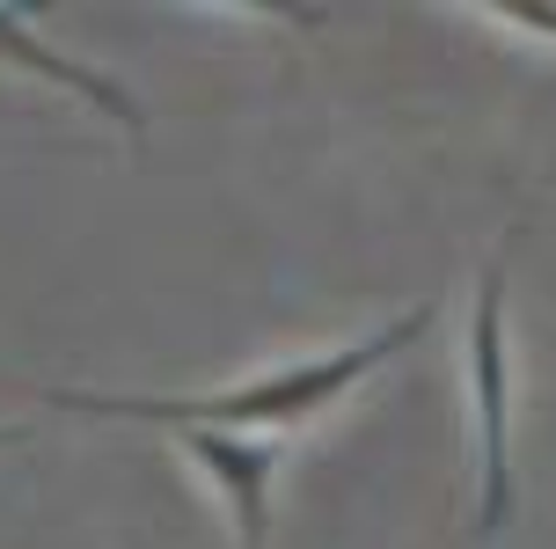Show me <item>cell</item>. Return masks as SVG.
<instances>
[{"instance_id": "2", "label": "cell", "mask_w": 556, "mask_h": 549, "mask_svg": "<svg viewBox=\"0 0 556 549\" xmlns=\"http://www.w3.org/2000/svg\"><path fill=\"white\" fill-rule=\"evenodd\" d=\"M469 396H476V462H483V506L476 527L498 535L513 521V359H505V257L483 264L469 315Z\"/></svg>"}, {"instance_id": "3", "label": "cell", "mask_w": 556, "mask_h": 549, "mask_svg": "<svg viewBox=\"0 0 556 549\" xmlns=\"http://www.w3.org/2000/svg\"><path fill=\"white\" fill-rule=\"evenodd\" d=\"M191 454L205 462V476L220 484L227 513H235V542L264 549V527H271V476L278 454L250 433H191Z\"/></svg>"}, {"instance_id": "5", "label": "cell", "mask_w": 556, "mask_h": 549, "mask_svg": "<svg viewBox=\"0 0 556 549\" xmlns=\"http://www.w3.org/2000/svg\"><path fill=\"white\" fill-rule=\"evenodd\" d=\"M498 15H513L520 29H549L556 37V8H498Z\"/></svg>"}, {"instance_id": "4", "label": "cell", "mask_w": 556, "mask_h": 549, "mask_svg": "<svg viewBox=\"0 0 556 549\" xmlns=\"http://www.w3.org/2000/svg\"><path fill=\"white\" fill-rule=\"evenodd\" d=\"M0 59L8 66H23V74H37L45 88H66V96H81V103H96L111 125H147V110L132 103V88H117L111 74H96V66H81V59H66V52H52V45H37L29 37V23H15L8 8H0Z\"/></svg>"}, {"instance_id": "1", "label": "cell", "mask_w": 556, "mask_h": 549, "mask_svg": "<svg viewBox=\"0 0 556 549\" xmlns=\"http://www.w3.org/2000/svg\"><path fill=\"white\" fill-rule=\"evenodd\" d=\"M425 329H432V301L395 315L366 345L301 359V366H278L264 382L213 388V396H103V388H29V396H45L59 411H81V417H147V425H176V433H256V425H301V417L330 411L337 396H352L381 359L410 352Z\"/></svg>"}, {"instance_id": "6", "label": "cell", "mask_w": 556, "mask_h": 549, "mask_svg": "<svg viewBox=\"0 0 556 549\" xmlns=\"http://www.w3.org/2000/svg\"><path fill=\"white\" fill-rule=\"evenodd\" d=\"M15 439H23V425H0V447H15Z\"/></svg>"}]
</instances>
